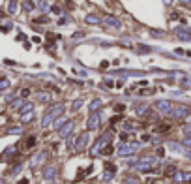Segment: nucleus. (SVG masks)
<instances>
[{
    "instance_id": "13",
    "label": "nucleus",
    "mask_w": 191,
    "mask_h": 184,
    "mask_svg": "<svg viewBox=\"0 0 191 184\" xmlns=\"http://www.w3.org/2000/svg\"><path fill=\"white\" fill-rule=\"evenodd\" d=\"M38 10H41V11H49V2H47V0H39L38 2Z\"/></svg>"
},
{
    "instance_id": "8",
    "label": "nucleus",
    "mask_w": 191,
    "mask_h": 184,
    "mask_svg": "<svg viewBox=\"0 0 191 184\" xmlns=\"http://www.w3.org/2000/svg\"><path fill=\"white\" fill-rule=\"evenodd\" d=\"M133 150H137V143L124 145V147H120V148H118V152H120V154H129V152H133Z\"/></svg>"
},
{
    "instance_id": "18",
    "label": "nucleus",
    "mask_w": 191,
    "mask_h": 184,
    "mask_svg": "<svg viewBox=\"0 0 191 184\" xmlns=\"http://www.w3.org/2000/svg\"><path fill=\"white\" fill-rule=\"evenodd\" d=\"M81 105H83V100H77V102H75L73 105H71V109H73V111H77V109H79Z\"/></svg>"
},
{
    "instance_id": "23",
    "label": "nucleus",
    "mask_w": 191,
    "mask_h": 184,
    "mask_svg": "<svg viewBox=\"0 0 191 184\" xmlns=\"http://www.w3.org/2000/svg\"><path fill=\"white\" fill-rule=\"evenodd\" d=\"M36 23H43V25H45V23H49V19H47V17H39V19H36Z\"/></svg>"
},
{
    "instance_id": "20",
    "label": "nucleus",
    "mask_w": 191,
    "mask_h": 184,
    "mask_svg": "<svg viewBox=\"0 0 191 184\" xmlns=\"http://www.w3.org/2000/svg\"><path fill=\"white\" fill-rule=\"evenodd\" d=\"M67 23H69V21H67L66 17H60V19H58V25H60V27H64V25H67Z\"/></svg>"
},
{
    "instance_id": "15",
    "label": "nucleus",
    "mask_w": 191,
    "mask_h": 184,
    "mask_svg": "<svg viewBox=\"0 0 191 184\" xmlns=\"http://www.w3.org/2000/svg\"><path fill=\"white\" fill-rule=\"evenodd\" d=\"M51 11H53L55 15H62V8H60L58 4H55V6H51Z\"/></svg>"
},
{
    "instance_id": "6",
    "label": "nucleus",
    "mask_w": 191,
    "mask_h": 184,
    "mask_svg": "<svg viewBox=\"0 0 191 184\" xmlns=\"http://www.w3.org/2000/svg\"><path fill=\"white\" fill-rule=\"evenodd\" d=\"M86 126H88V130H96V128H98L100 126V113H94L92 117L88 119Z\"/></svg>"
},
{
    "instance_id": "24",
    "label": "nucleus",
    "mask_w": 191,
    "mask_h": 184,
    "mask_svg": "<svg viewBox=\"0 0 191 184\" xmlns=\"http://www.w3.org/2000/svg\"><path fill=\"white\" fill-rule=\"evenodd\" d=\"M81 38H83V34H81V32H77V34L73 36V40H81Z\"/></svg>"
},
{
    "instance_id": "28",
    "label": "nucleus",
    "mask_w": 191,
    "mask_h": 184,
    "mask_svg": "<svg viewBox=\"0 0 191 184\" xmlns=\"http://www.w3.org/2000/svg\"><path fill=\"white\" fill-rule=\"evenodd\" d=\"M185 154H187V156H189V158H191V150H185Z\"/></svg>"
},
{
    "instance_id": "11",
    "label": "nucleus",
    "mask_w": 191,
    "mask_h": 184,
    "mask_svg": "<svg viewBox=\"0 0 191 184\" xmlns=\"http://www.w3.org/2000/svg\"><path fill=\"white\" fill-rule=\"evenodd\" d=\"M55 171H56L55 167H47V169L43 171V178H45V180H51V178L55 177Z\"/></svg>"
},
{
    "instance_id": "10",
    "label": "nucleus",
    "mask_w": 191,
    "mask_h": 184,
    "mask_svg": "<svg viewBox=\"0 0 191 184\" xmlns=\"http://www.w3.org/2000/svg\"><path fill=\"white\" fill-rule=\"evenodd\" d=\"M71 128H73V122H69V120H67V122L64 124V128L60 130V137H66V135L71 132Z\"/></svg>"
},
{
    "instance_id": "17",
    "label": "nucleus",
    "mask_w": 191,
    "mask_h": 184,
    "mask_svg": "<svg viewBox=\"0 0 191 184\" xmlns=\"http://www.w3.org/2000/svg\"><path fill=\"white\" fill-rule=\"evenodd\" d=\"M22 6H25V10H26V11H32V10H34V4L30 2V0H26V2L22 4Z\"/></svg>"
},
{
    "instance_id": "27",
    "label": "nucleus",
    "mask_w": 191,
    "mask_h": 184,
    "mask_svg": "<svg viewBox=\"0 0 191 184\" xmlns=\"http://www.w3.org/2000/svg\"><path fill=\"white\" fill-rule=\"evenodd\" d=\"M182 4H191V0H180Z\"/></svg>"
},
{
    "instance_id": "21",
    "label": "nucleus",
    "mask_w": 191,
    "mask_h": 184,
    "mask_svg": "<svg viewBox=\"0 0 191 184\" xmlns=\"http://www.w3.org/2000/svg\"><path fill=\"white\" fill-rule=\"evenodd\" d=\"M184 145L191 148V135H189V137H185V139H184Z\"/></svg>"
},
{
    "instance_id": "1",
    "label": "nucleus",
    "mask_w": 191,
    "mask_h": 184,
    "mask_svg": "<svg viewBox=\"0 0 191 184\" xmlns=\"http://www.w3.org/2000/svg\"><path fill=\"white\" fill-rule=\"evenodd\" d=\"M62 111H64V105H62V103H56V105H53L49 111H47L45 119L41 120V126H43V128H45V126H49V124L53 122V119H55V117H58V115H62Z\"/></svg>"
},
{
    "instance_id": "7",
    "label": "nucleus",
    "mask_w": 191,
    "mask_h": 184,
    "mask_svg": "<svg viewBox=\"0 0 191 184\" xmlns=\"http://www.w3.org/2000/svg\"><path fill=\"white\" fill-rule=\"evenodd\" d=\"M86 145H88V133H81V135H79V139H77L75 148H84Z\"/></svg>"
},
{
    "instance_id": "14",
    "label": "nucleus",
    "mask_w": 191,
    "mask_h": 184,
    "mask_svg": "<svg viewBox=\"0 0 191 184\" xmlns=\"http://www.w3.org/2000/svg\"><path fill=\"white\" fill-rule=\"evenodd\" d=\"M101 103H103L101 100H94V102H92V103L88 105V109H90V111H96V109H98V107H100Z\"/></svg>"
},
{
    "instance_id": "19",
    "label": "nucleus",
    "mask_w": 191,
    "mask_h": 184,
    "mask_svg": "<svg viewBox=\"0 0 191 184\" xmlns=\"http://www.w3.org/2000/svg\"><path fill=\"white\" fill-rule=\"evenodd\" d=\"M64 124H66V120H64V119H60V120L56 119V122H55V128L58 130V128H60V126H64Z\"/></svg>"
},
{
    "instance_id": "16",
    "label": "nucleus",
    "mask_w": 191,
    "mask_h": 184,
    "mask_svg": "<svg viewBox=\"0 0 191 184\" xmlns=\"http://www.w3.org/2000/svg\"><path fill=\"white\" fill-rule=\"evenodd\" d=\"M34 145H36V137H30V139L25 141V147H26V148H30V147H34Z\"/></svg>"
},
{
    "instance_id": "26",
    "label": "nucleus",
    "mask_w": 191,
    "mask_h": 184,
    "mask_svg": "<svg viewBox=\"0 0 191 184\" xmlns=\"http://www.w3.org/2000/svg\"><path fill=\"white\" fill-rule=\"evenodd\" d=\"M163 2H165L167 6H171V4H173V0H163Z\"/></svg>"
},
{
    "instance_id": "2",
    "label": "nucleus",
    "mask_w": 191,
    "mask_h": 184,
    "mask_svg": "<svg viewBox=\"0 0 191 184\" xmlns=\"http://www.w3.org/2000/svg\"><path fill=\"white\" fill-rule=\"evenodd\" d=\"M171 115H173L174 119H185V117H189V115H191V109H189L187 105H178V107H173Z\"/></svg>"
},
{
    "instance_id": "22",
    "label": "nucleus",
    "mask_w": 191,
    "mask_h": 184,
    "mask_svg": "<svg viewBox=\"0 0 191 184\" xmlns=\"http://www.w3.org/2000/svg\"><path fill=\"white\" fill-rule=\"evenodd\" d=\"M21 105H22V100H17L15 103H11V107H15V109H19Z\"/></svg>"
},
{
    "instance_id": "5",
    "label": "nucleus",
    "mask_w": 191,
    "mask_h": 184,
    "mask_svg": "<svg viewBox=\"0 0 191 184\" xmlns=\"http://www.w3.org/2000/svg\"><path fill=\"white\" fill-rule=\"evenodd\" d=\"M101 23H105V25H107V27H111V28H120V27H122V25H120V21H118L116 17H109V15H107V17H103V21H101Z\"/></svg>"
},
{
    "instance_id": "9",
    "label": "nucleus",
    "mask_w": 191,
    "mask_h": 184,
    "mask_svg": "<svg viewBox=\"0 0 191 184\" xmlns=\"http://www.w3.org/2000/svg\"><path fill=\"white\" fill-rule=\"evenodd\" d=\"M17 8H19V2H17V0H10V4H8V13L15 15V13H17Z\"/></svg>"
},
{
    "instance_id": "12",
    "label": "nucleus",
    "mask_w": 191,
    "mask_h": 184,
    "mask_svg": "<svg viewBox=\"0 0 191 184\" xmlns=\"http://www.w3.org/2000/svg\"><path fill=\"white\" fill-rule=\"evenodd\" d=\"M86 23H90V25H100L101 19L98 15H86Z\"/></svg>"
},
{
    "instance_id": "4",
    "label": "nucleus",
    "mask_w": 191,
    "mask_h": 184,
    "mask_svg": "<svg viewBox=\"0 0 191 184\" xmlns=\"http://www.w3.org/2000/svg\"><path fill=\"white\" fill-rule=\"evenodd\" d=\"M176 36L182 41H191V30L189 28H176Z\"/></svg>"
},
{
    "instance_id": "3",
    "label": "nucleus",
    "mask_w": 191,
    "mask_h": 184,
    "mask_svg": "<svg viewBox=\"0 0 191 184\" xmlns=\"http://www.w3.org/2000/svg\"><path fill=\"white\" fill-rule=\"evenodd\" d=\"M156 107H157V111H161V113H169V115H171V111H173V103H171V102H167V100L157 102V103H156Z\"/></svg>"
},
{
    "instance_id": "25",
    "label": "nucleus",
    "mask_w": 191,
    "mask_h": 184,
    "mask_svg": "<svg viewBox=\"0 0 191 184\" xmlns=\"http://www.w3.org/2000/svg\"><path fill=\"white\" fill-rule=\"evenodd\" d=\"M19 184H28V180H26V178H22V180H19Z\"/></svg>"
}]
</instances>
